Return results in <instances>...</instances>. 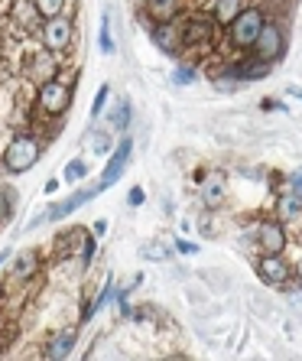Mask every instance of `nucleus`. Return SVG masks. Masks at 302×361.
Returning a JSON list of instances; mask_svg holds the SVG:
<instances>
[{
    "label": "nucleus",
    "instance_id": "f257e3e1",
    "mask_svg": "<svg viewBox=\"0 0 302 361\" xmlns=\"http://www.w3.org/2000/svg\"><path fill=\"white\" fill-rule=\"evenodd\" d=\"M72 82L68 78H49V82H42V85H36V98H33V108H36V114L39 118H46V121H56V118H62L68 108H72Z\"/></svg>",
    "mask_w": 302,
    "mask_h": 361
},
{
    "label": "nucleus",
    "instance_id": "f03ea898",
    "mask_svg": "<svg viewBox=\"0 0 302 361\" xmlns=\"http://www.w3.org/2000/svg\"><path fill=\"white\" fill-rule=\"evenodd\" d=\"M42 157V143L36 134H13L10 137V143L4 147V153H0V166L7 169V173H13V176H20V173H30V169L39 163Z\"/></svg>",
    "mask_w": 302,
    "mask_h": 361
},
{
    "label": "nucleus",
    "instance_id": "7ed1b4c3",
    "mask_svg": "<svg viewBox=\"0 0 302 361\" xmlns=\"http://www.w3.org/2000/svg\"><path fill=\"white\" fill-rule=\"evenodd\" d=\"M218 20L211 13H201V10H192L179 20V33H182V46L185 52L192 49H215V39H218Z\"/></svg>",
    "mask_w": 302,
    "mask_h": 361
},
{
    "label": "nucleus",
    "instance_id": "20e7f679",
    "mask_svg": "<svg viewBox=\"0 0 302 361\" xmlns=\"http://www.w3.org/2000/svg\"><path fill=\"white\" fill-rule=\"evenodd\" d=\"M267 26V13L260 7H244L231 23H227V42L234 49H253V42L260 36V30Z\"/></svg>",
    "mask_w": 302,
    "mask_h": 361
},
{
    "label": "nucleus",
    "instance_id": "39448f33",
    "mask_svg": "<svg viewBox=\"0 0 302 361\" xmlns=\"http://www.w3.org/2000/svg\"><path fill=\"white\" fill-rule=\"evenodd\" d=\"M72 39H75V20L65 17V13H59V17H46L39 26V42L46 46L49 52H56V56H62V52L72 46Z\"/></svg>",
    "mask_w": 302,
    "mask_h": 361
},
{
    "label": "nucleus",
    "instance_id": "423d86ee",
    "mask_svg": "<svg viewBox=\"0 0 302 361\" xmlns=\"http://www.w3.org/2000/svg\"><path fill=\"white\" fill-rule=\"evenodd\" d=\"M130 153H134V140H130V137H120L118 147H114V150H111V157H108V166L101 169L98 192H108L111 185L124 176L127 166H130Z\"/></svg>",
    "mask_w": 302,
    "mask_h": 361
},
{
    "label": "nucleus",
    "instance_id": "0eeeda50",
    "mask_svg": "<svg viewBox=\"0 0 302 361\" xmlns=\"http://www.w3.org/2000/svg\"><path fill=\"white\" fill-rule=\"evenodd\" d=\"M253 56L263 62H279L286 56V36L283 30H279V23H273V20H267V26L260 30V36H257V42H253Z\"/></svg>",
    "mask_w": 302,
    "mask_h": 361
},
{
    "label": "nucleus",
    "instance_id": "6e6552de",
    "mask_svg": "<svg viewBox=\"0 0 302 361\" xmlns=\"http://www.w3.org/2000/svg\"><path fill=\"white\" fill-rule=\"evenodd\" d=\"M94 195H98V185H92V189H78V192H72L68 199H62V202H56V205H49V212H42L39 219L30 221V228H39V225H49V221L68 219L72 212H78L84 202H92Z\"/></svg>",
    "mask_w": 302,
    "mask_h": 361
},
{
    "label": "nucleus",
    "instance_id": "1a4fd4ad",
    "mask_svg": "<svg viewBox=\"0 0 302 361\" xmlns=\"http://www.w3.org/2000/svg\"><path fill=\"white\" fill-rule=\"evenodd\" d=\"M7 23L20 33H39L42 26V13L36 7V0H10L7 7Z\"/></svg>",
    "mask_w": 302,
    "mask_h": 361
},
{
    "label": "nucleus",
    "instance_id": "9d476101",
    "mask_svg": "<svg viewBox=\"0 0 302 361\" xmlns=\"http://www.w3.org/2000/svg\"><path fill=\"white\" fill-rule=\"evenodd\" d=\"M23 72L26 78L33 85H42V82H49V78L59 75V62H56V52H49L46 46H39L36 52H30V59L23 62Z\"/></svg>",
    "mask_w": 302,
    "mask_h": 361
},
{
    "label": "nucleus",
    "instance_id": "9b49d317",
    "mask_svg": "<svg viewBox=\"0 0 302 361\" xmlns=\"http://www.w3.org/2000/svg\"><path fill=\"white\" fill-rule=\"evenodd\" d=\"M150 39L153 46L163 52V56H182L185 46H182V33H179V20H172V23H150Z\"/></svg>",
    "mask_w": 302,
    "mask_h": 361
},
{
    "label": "nucleus",
    "instance_id": "f8f14e48",
    "mask_svg": "<svg viewBox=\"0 0 302 361\" xmlns=\"http://www.w3.org/2000/svg\"><path fill=\"white\" fill-rule=\"evenodd\" d=\"M257 274H260L263 283L279 286V283H289V277H293V264L286 261L283 254H263L260 261H257Z\"/></svg>",
    "mask_w": 302,
    "mask_h": 361
},
{
    "label": "nucleus",
    "instance_id": "ddd939ff",
    "mask_svg": "<svg viewBox=\"0 0 302 361\" xmlns=\"http://www.w3.org/2000/svg\"><path fill=\"white\" fill-rule=\"evenodd\" d=\"M286 244H289V238H286V225L283 221H260L257 225V247H260L263 254H283Z\"/></svg>",
    "mask_w": 302,
    "mask_h": 361
},
{
    "label": "nucleus",
    "instance_id": "4468645a",
    "mask_svg": "<svg viewBox=\"0 0 302 361\" xmlns=\"http://www.w3.org/2000/svg\"><path fill=\"white\" fill-rule=\"evenodd\" d=\"M199 195H201V202H205V209H218L221 202H225V195H227L225 173H221V169L205 173V176H201V185H199Z\"/></svg>",
    "mask_w": 302,
    "mask_h": 361
},
{
    "label": "nucleus",
    "instance_id": "2eb2a0df",
    "mask_svg": "<svg viewBox=\"0 0 302 361\" xmlns=\"http://www.w3.org/2000/svg\"><path fill=\"white\" fill-rule=\"evenodd\" d=\"M39 251H20L13 261H10V274H7V286L13 283H26L39 274Z\"/></svg>",
    "mask_w": 302,
    "mask_h": 361
},
{
    "label": "nucleus",
    "instance_id": "dca6fc26",
    "mask_svg": "<svg viewBox=\"0 0 302 361\" xmlns=\"http://www.w3.org/2000/svg\"><path fill=\"white\" fill-rule=\"evenodd\" d=\"M143 17L150 23H172L182 17V0H143Z\"/></svg>",
    "mask_w": 302,
    "mask_h": 361
},
{
    "label": "nucleus",
    "instance_id": "f3484780",
    "mask_svg": "<svg viewBox=\"0 0 302 361\" xmlns=\"http://www.w3.org/2000/svg\"><path fill=\"white\" fill-rule=\"evenodd\" d=\"M75 342H78V329H62L59 336L49 338V345H46V358L62 361L68 355H75Z\"/></svg>",
    "mask_w": 302,
    "mask_h": 361
},
{
    "label": "nucleus",
    "instance_id": "a211bd4d",
    "mask_svg": "<svg viewBox=\"0 0 302 361\" xmlns=\"http://www.w3.org/2000/svg\"><path fill=\"white\" fill-rule=\"evenodd\" d=\"M84 147H88V153L92 157H108L118 143H114V137H111V130H104V127H94V130H88V137H84Z\"/></svg>",
    "mask_w": 302,
    "mask_h": 361
},
{
    "label": "nucleus",
    "instance_id": "6ab92c4d",
    "mask_svg": "<svg viewBox=\"0 0 302 361\" xmlns=\"http://www.w3.org/2000/svg\"><path fill=\"white\" fill-rule=\"evenodd\" d=\"M277 215H279V221H296L302 215V199L296 192H286V195H279V202H277Z\"/></svg>",
    "mask_w": 302,
    "mask_h": 361
},
{
    "label": "nucleus",
    "instance_id": "aec40b11",
    "mask_svg": "<svg viewBox=\"0 0 302 361\" xmlns=\"http://www.w3.org/2000/svg\"><path fill=\"white\" fill-rule=\"evenodd\" d=\"M130 118H134V108H130V98L124 94V98H118L114 108H111V127H114V130H127Z\"/></svg>",
    "mask_w": 302,
    "mask_h": 361
},
{
    "label": "nucleus",
    "instance_id": "412c9836",
    "mask_svg": "<svg viewBox=\"0 0 302 361\" xmlns=\"http://www.w3.org/2000/svg\"><path fill=\"white\" fill-rule=\"evenodd\" d=\"M241 10H244L241 0H215V10H211V17L218 20L221 26H227L231 20L237 17V13H241Z\"/></svg>",
    "mask_w": 302,
    "mask_h": 361
},
{
    "label": "nucleus",
    "instance_id": "4be33fe9",
    "mask_svg": "<svg viewBox=\"0 0 302 361\" xmlns=\"http://www.w3.org/2000/svg\"><path fill=\"white\" fill-rule=\"evenodd\" d=\"M84 176H88V163L84 160H68L65 169H62V183H68V185H78Z\"/></svg>",
    "mask_w": 302,
    "mask_h": 361
},
{
    "label": "nucleus",
    "instance_id": "5701e85b",
    "mask_svg": "<svg viewBox=\"0 0 302 361\" xmlns=\"http://www.w3.org/2000/svg\"><path fill=\"white\" fill-rule=\"evenodd\" d=\"M98 46H101V52H104V56H111V52H114V36H111V13H104V17H101Z\"/></svg>",
    "mask_w": 302,
    "mask_h": 361
},
{
    "label": "nucleus",
    "instance_id": "b1692460",
    "mask_svg": "<svg viewBox=\"0 0 302 361\" xmlns=\"http://www.w3.org/2000/svg\"><path fill=\"white\" fill-rule=\"evenodd\" d=\"M94 241H98V235H94V231H84V238H82V254H78V261H82L84 270L92 267V261H94Z\"/></svg>",
    "mask_w": 302,
    "mask_h": 361
},
{
    "label": "nucleus",
    "instance_id": "393cba45",
    "mask_svg": "<svg viewBox=\"0 0 302 361\" xmlns=\"http://www.w3.org/2000/svg\"><path fill=\"white\" fill-rule=\"evenodd\" d=\"M65 4H68V0H36V7H39L42 20H46V17H59V13H65Z\"/></svg>",
    "mask_w": 302,
    "mask_h": 361
},
{
    "label": "nucleus",
    "instance_id": "a878e982",
    "mask_svg": "<svg viewBox=\"0 0 302 361\" xmlns=\"http://www.w3.org/2000/svg\"><path fill=\"white\" fill-rule=\"evenodd\" d=\"M199 78V68L195 66H176L172 68V85H192Z\"/></svg>",
    "mask_w": 302,
    "mask_h": 361
},
{
    "label": "nucleus",
    "instance_id": "bb28decb",
    "mask_svg": "<svg viewBox=\"0 0 302 361\" xmlns=\"http://www.w3.org/2000/svg\"><path fill=\"white\" fill-rule=\"evenodd\" d=\"M140 257H146V261H150V257H156V261H169V247L166 244H143L140 247Z\"/></svg>",
    "mask_w": 302,
    "mask_h": 361
},
{
    "label": "nucleus",
    "instance_id": "cd10ccee",
    "mask_svg": "<svg viewBox=\"0 0 302 361\" xmlns=\"http://www.w3.org/2000/svg\"><path fill=\"white\" fill-rule=\"evenodd\" d=\"M10 215H13V192L7 185H0V221L10 219Z\"/></svg>",
    "mask_w": 302,
    "mask_h": 361
},
{
    "label": "nucleus",
    "instance_id": "c85d7f7f",
    "mask_svg": "<svg viewBox=\"0 0 302 361\" xmlns=\"http://www.w3.org/2000/svg\"><path fill=\"white\" fill-rule=\"evenodd\" d=\"M108 98H111V88L108 85H101L98 94H94V104H92V118H101V111L108 108Z\"/></svg>",
    "mask_w": 302,
    "mask_h": 361
},
{
    "label": "nucleus",
    "instance_id": "c756f323",
    "mask_svg": "<svg viewBox=\"0 0 302 361\" xmlns=\"http://www.w3.org/2000/svg\"><path fill=\"white\" fill-rule=\"evenodd\" d=\"M127 202H130L134 209H140L143 202H146V192H143V189H130V195H127Z\"/></svg>",
    "mask_w": 302,
    "mask_h": 361
},
{
    "label": "nucleus",
    "instance_id": "7c9ffc66",
    "mask_svg": "<svg viewBox=\"0 0 302 361\" xmlns=\"http://www.w3.org/2000/svg\"><path fill=\"white\" fill-rule=\"evenodd\" d=\"M176 251H179V254H199V244H192V241H176Z\"/></svg>",
    "mask_w": 302,
    "mask_h": 361
},
{
    "label": "nucleus",
    "instance_id": "2f4dec72",
    "mask_svg": "<svg viewBox=\"0 0 302 361\" xmlns=\"http://www.w3.org/2000/svg\"><path fill=\"white\" fill-rule=\"evenodd\" d=\"M289 185H293V192L302 199V173H293V176H289Z\"/></svg>",
    "mask_w": 302,
    "mask_h": 361
},
{
    "label": "nucleus",
    "instance_id": "473e14b6",
    "mask_svg": "<svg viewBox=\"0 0 302 361\" xmlns=\"http://www.w3.org/2000/svg\"><path fill=\"white\" fill-rule=\"evenodd\" d=\"M92 231H94V235H104V231H108V221H104V219H101V221H94V225H92Z\"/></svg>",
    "mask_w": 302,
    "mask_h": 361
},
{
    "label": "nucleus",
    "instance_id": "72a5a7b5",
    "mask_svg": "<svg viewBox=\"0 0 302 361\" xmlns=\"http://www.w3.org/2000/svg\"><path fill=\"white\" fill-rule=\"evenodd\" d=\"M56 189H59V179H49V183L42 185V192H46V195H52V192H56Z\"/></svg>",
    "mask_w": 302,
    "mask_h": 361
},
{
    "label": "nucleus",
    "instance_id": "f704fd0d",
    "mask_svg": "<svg viewBox=\"0 0 302 361\" xmlns=\"http://www.w3.org/2000/svg\"><path fill=\"white\" fill-rule=\"evenodd\" d=\"M4 261H10V247H4V251H0V267H4Z\"/></svg>",
    "mask_w": 302,
    "mask_h": 361
},
{
    "label": "nucleus",
    "instance_id": "c9c22d12",
    "mask_svg": "<svg viewBox=\"0 0 302 361\" xmlns=\"http://www.w3.org/2000/svg\"><path fill=\"white\" fill-rule=\"evenodd\" d=\"M289 94H296V98H302V88H289Z\"/></svg>",
    "mask_w": 302,
    "mask_h": 361
},
{
    "label": "nucleus",
    "instance_id": "e433bc0d",
    "mask_svg": "<svg viewBox=\"0 0 302 361\" xmlns=\"http://www.w3.org/2000/svg\"><path fill=\"white\" fill-rule=\"evenodd\" d=\"M299 173H302V169H299Z\"/></svg>",
    "mask_w": 302,
    "mask_h": 361
}]
</instances>
